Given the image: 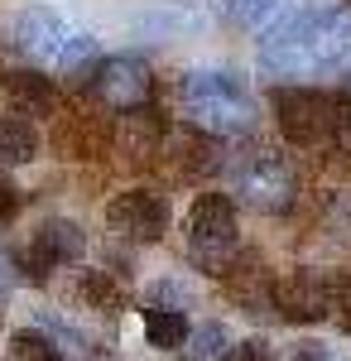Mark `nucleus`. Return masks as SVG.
<instances>
[{"label":"nucleus","mask_w":351,"mask_h":361,"mask_svg":"<svg viewBox=\"0 0 351 361\" xmlns=\"http://www.w3.org/2000/svg\"><path fill=\"white\" fill-rule=\"evenodd\" d=\"M351 58V10H298L284 15L260 44V68L270 78H313Z\"/></svg>","instance_id":"f257e3e1"},{"label":"nucleus","mask_w":351,"mask_h":361,"mask_svg":"<svg viewBox=\"0 0 351 361\" xmlns=\"http://www.w3.org/2000/svg\"><path fill=\"white\" fill-rule=\"evenodd\" d=\"M183 102H188V116L197 130L207 135H236L250 126V92L236 73H216V68H192L183 73Z\"/></svg>","instance_id":"f03ea898"},{"label":"nucleus","mask_w":351,"mask_h":361,"mask_svg":"<svg viewBox=\"0 0 351 361\" xmlns=\"http://www.w3.org/2000/svg\"><path fill=\"white\" fill-rule=\"evenodd\" d=\"M15 44L39 68H54V73H87V63L97 58V39L63 25L54 10H25L15 20Z\"/></svg>","instance_id":"7ed1b4c3"},{"label":"nucleus","mask_w":351,"mask_h":361,"mask_svg":"<svg viewBox=\"0 0 351 361\" xmlns=\"http://www.w3.org/2000/svg\"><path fill=\"white\" fill-rule=\"evenodd\" d=\"M226 173H231V193L260 212H284L294 202V173L274 149H245L226 164Z\"/></svg>","instance_id":"20e7f679"},{"label":"nucleus","mask_w":351,"mask_h":361,"mask_svg":"<svg viewBox=\"0 0 351 361\" xmlns=\"http://www.w3.org/2000/svg\"><path fill=\"white\" fill-rule=\"evenodd\" d=\"M183 231H188V246L197 255H226V250H236V202L221 193H202L197 202L188 207V217H183Z\"/></svg>","instance_id":"39448f33"},{"label":"nucleus","mask_w":351,"mask_h":361,"mask_svg":"<svg viewBox=\"0 0 351 361\" xmlns=\"http://www.w3.org/2000/svg\"><path fill=\"white\" fill-rule=\"evenodd\" d=\"M274 111H279V130L294 140V145H303V149L332 140V102H327L323 92H308V87L279 92L274 97Z\"/></svg>","instance_id":"423d86ee"},{"label":"nucleus","mask_w":351,"mask_h":361,"mask_svg":"<svg viewBox=\"0 0 351 361\" xmlns=\"http://www.w3.org/2000/svg\"><path fill=\"white\" fill-rule=\"evenodd\" d=\"M164 222H168V207L149 188H130V193L111 197V207H106V226L116 236H125V241H159Z\"/></svg>","instance_id":"0eeeda50"},{"label":"nucleus","mask_w":351,"mask_h":361,"mask_svg":"<svg viewBox=\"0 0 351 361\" xmlns=\"http://www.w3.org/2000/svg\"><path fill=\"white\" fill-rule=\"evenodd\" d=\"M92 82L101 92V102L116 106V111H140L149 102V68L140 58H106V63H97Z\"/></svg>","instance_id":"6e6552de"},{"label":"nucleus","mask_w":351,"mask_h":361,"mask_svg":"<svg viewBox=\"0 0 351 361\" xmlns=\"http://www.w3.org/2000/svg\"><path fill=\"white\" fill-rule=\"evenodd\" d=\"M274 304L284 308L289 323H318V318H332V284L313 270H294L279 279Z\"/></svg>","instance_id":"1a4fd4ad"},{"label":"nucleus","mask_w":351,"mask_h":361,"mask_svg":"<svg viewBox=\"0 0 351 361\" xmlns=\"http://www.w3.org/2000/svg\"><path fill=\"white\" fill-rule=\"evenodd\" d=\"M78 255H82V226L54 217V222L39 226V236L29 246V265H34V275H49L54 265H73Z\"/></svg>","instance_id":"9d476101"},{"label":"nucleus","mask_w":351,"mask_h":361,"mask_svg":"<svg viewBox=\"0 0 351 361\" xmlns=\"http://www.w3.org/2000/svg\"><path fill=\"white\" fill-rule=\"evenodd\" d=\"M5 106H10V116H49L54 87L39 73H15V78H5Z\"/></svg>","instance_id":"9b49d317"},{"label":"nucleus","mask_w":351,"mask_h":361,"mask_svg":"<svg viewBox=\"0 0 351 361\" xmlns=\"http://www.w3.org/2000/svg\"><path fill=\"white\" fill-rule=\"evenodd\" d=\"M192 337V328H188V318L178 313V308H149L144 313V342L149 347H159V352H178L183 342Z\"/></svg>","instance_id":"f8f14e48"},{"label":"nucleus","mask_w":351,"mask_h":361,"mask_svg":"<svg viewBox=\"0 0 351 361\" xmlns=\"http://www.w3.org/2000/svg\"><path fill=\"white\" fill-rule=\"evenodd\" d=\"M39 154V135L25 116H0V164H29Z\"/></svg>","instance_id":"ddd939ff"},{"label":"nucleus","mask_w":351,"mask_h":361,"mask_svg":"<svg viewBox=\"0 0 351 361\" xmlns=\"http://www.w3.org/2000/svg\"><path fill=\"white\" fill-rule=\"evenodd\" d=\"M78 294L97 308V313H121V308H125V289L111 275H101V270H87V275L78 279Z\"/></svg>","instance_id":"4468645a"},{"label":"nucleus","mask_w":351,"mask_h":361,"mask_svg":"<svg viewBox=\"0 0 351 361\" xmlns=\"http://www.w3.org/2000/svg\"><path fill=\"white\" fill-rule=\"evenodd\" d=\"M279 10H284V0H226V15H231L236 25H245V29L270 25Z\"/></svg>","instance_id":"2eb2a0df"},{"label":"nucleus","mask_w":351,"mask_h":361,"mask_svg":"<svg viewBox=\"0 0 351 361\" xmlns=\"http://www.w3.org/2000/svg\"><path fill=\"white\" fill-rule=\"evenodd\" d=\"M10 361H58V347L44 333L25 328V333L10 337Z\"/></svg>","instance_id":"dca6fc26"},{"label":"nucleus","mask_w":351,"mask_h":361,"mask_svg":"<svg viewBox=\"0 0 351 361\" xmlns=\"http://www.w3.org/2000/svg\"><path fill=\"white\" fill-rule=\"evenodd\" d=\"M332 140H337L342 154H351V97L332 102Z\"/></svg>","instance_id":"f3484780"},{"label":"nucleus","mask_w":351,"mask_h":361,"mask_svg":"<svg viewBox=\"0 0 351 361\" xmlns=\"http://www.w3.org/2000/svg\"><path fill=\"white\" fill-rule=\"evenodd\" d=\"M332 323L342 333H351V275H342L332 284Z\"/></svg>","instance_id":"a211bd4d"},{"label":"nucleus","mask_w":351,"mask_h":361,"mask_svg":"<svg viewBox=\"0 0 351 361\" xmlns=\"http://www.w3.org/2000/svg\"><path fill=\"white\" fill-rule=\"evenodd\" d=\"M216 352H221V328H216V323L197 328V333H192V361H212Z\"/></svg>","instance_id":"6ab92c4d"},{"label":"nucleus","mask_w":351,"mask_h":361,"mask_svg":"<svg viewBox=\"0 0 351 361\" xmlns=\"http://www.w3.org/2000/svg\"><path fill=\"white\" fill-rule=\"evenodd\" d=\"M226 361H274V352H270V342L250 337V342H241V347H231V352H226Z\"/></svg>","instance_id":"aec40b11"},{"label":"nucleus","mask_w":351,"mask_h":361,"mask_svg":"<svg viewBox=\"0 0 351 361\" xmlns=\"http://www.w3.org/2000/svg\"><path fill=\"white\" fill-rule=\"evenodd\" d=\"M15 212H20V188L0 173V222H5V217H15Z\"/></svg>","instance_id":"412c9836"},{"label":"nucleus","mask_w":351,"mask_h":361,"mask_svg":"<svg viewBox=\"0 0 351 361\" xmlns=\"http://www.w3.org/2000/svg\"><path fill=\"white\" fill-rule=\"evenodd\" d=\"M289 361H327V352L308 342V347H294V357H289Z\"/></svg>","instance_id":"4be33fe9"}]
</instances>
